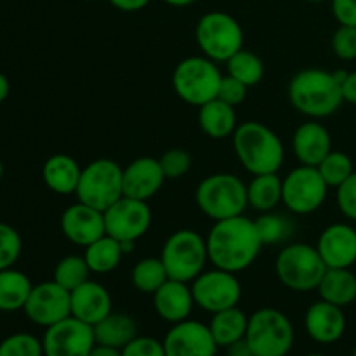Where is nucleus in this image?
I'll return each mask as SVG.
<instances>
[{
    "instance_id": "obj_8",
    "label": "nucleus",
    "mask_w": 356,
    "mask_h": 356,
    "mask_svg": "<svg viewBox=\"0 0 356 356\" xmlns=\"http://www.w3.org/2000/svg\"><path fill=\"white\" fill-rule=\"evenodd\" d=\"M275 271L282 284L294 292H312L318 289L327 264L318 249L308 243H291L280 250Z\"/></svg>"
},
{
    "instance_id": "obj_18",
    "label": "nucleus",
    "mask_w": 356,
    "mask_h": 356,
    "mask_svg": "<svg viewBox=\"0 0 356 356\" xmlns=\"http://www.w3.org/2000/svg\"><path fill=\"white\" fill-rule=\"evenodd\" d=\"M316 249L327 268H351L356 263V229L344 222L327 226Z\"/></svg>"
},
{
    "instance_id": "obj_2",
    "label": "nucleus",
    "mask_w": 356,
    "mask_h": 356,
    "mask_svg": "<svg viewBox=\"0 0 356 356\" xmlns=\"http://www.w3.org/2000/svg\"><path fill=\"white\" fill-rule=\"evenodd\" d=\"M289 99L299 113L309 118L330 117L344 101L336 73L320 68L296 73L289 83Z\"/></svg>"
},
{
    "instance_id": "obj_4",
    "label": "nucleus",
    "mask_w": 356,
    "mask_h": 356,
    "mask_svg": "<svg viewBox=\"0 0 356 356\" xmlns=\"http://www.w3.org/2000/svg\"><path fill=\"white\" fill-rule=\"evenodd\" d=\"M195 200L198 209L214 221L242 216L249 205L247 184L235 174H212L198 184Z\"/></svg>"
},
{
    "instance_id": "obj_25",
    "label": "nucleus",
    "mask_w": 356,
    "mask_h": 356,
    "mask_svg": "<svg viewBox=\"0 0 356 356\" xmlns=\"http://www.w3.org/2000/svg\"><path fill=\"white\" fill-rule=\"evenodd\" d=\"M198 124L204 134L212 139L229 138L238 127L235 108L218 97L198 108Z\"/></svg>"
},
{
    "instance_id": "obj_42",
    "label": "nucleus",
    "mask_w": 356,
    "mask_h": 356,
    "mask_svg": "<svg viewBox=\"0 0 356 356\" xmlns=\"http://www.w3.org/2000/svg\"><path fill=\"white\" fill-rule=\"evenodd\" d=\"M122 356H165L162 341L148 336H138L122 350Z\"/></svg>"
},
{
    "instance_id": "obj_53",
    "label": "nucleus",
    "mask_w": 356,
    "mask_h": 356,
    "mask_svg": "<svg viewBox=\"0 0 356 356\" xmlns=\"http://www.w3.org/2000/svg\"><path fill=\"white\" fill-rule=\"evenodd\" d=\"M308 356H327V355H322V353H312V355H308Z\"/></svg>"
},
{
    "instance_id": "obj_48",
    "label": "nucleus",
    "mask_w": 356,
    "mask_h": 356,
    "mask_svg": "<svg viewBox=\"0 0 356 356\" xmlns=\"http://www.w3.org/2000/svg\"><path fill=\"white\" fill-rule=\"evenodd\" d=\"M89 356H122V350H117V348L104 346V344L96 343Z\"/></svg>"
},
{
    "instance_id": "obj_20",
    "label": "nucleus",
    "mask_w": 356,
    "mask_h": 356,
    "mask_svg": "<svg viewBox=\"0 0 356 356\" xmlns=\"http://www.w3.org/2000/svg\"><path fill=\"white\" fill-rule=\"evenodd\" d=\"M305 327L315 343L332 344L343 337L346 330V316L343 308L320 299L313 302L305 315Z\"/></svg>"
},
{
    "instance_id": "obj_3",
    "label": "nucleus",
    "mask_w": 356,
    "mask_h": 356,
    "mask_svg": "<svg viewBox=\"0 0 356 356\" xmlns=\"http://www.w3.org/2000/svg\"><path fill=\"white\" fill-rule=\"evenodd\" d=\"M233 148L247 172L252 176L275 174L284 165V143L277 132L261 122H243L233 132Z\"/></svg>"
},
{
    "instance_id": "obj_37",
    "label": "nucleus",
    "mask_w": 356,
    "mask_h": 356,
    "mask_svg": "<svg viewBox=\"0 0 356 356\" xmlns=\"http://www.w3.org/2000/svg\"><path fill=\"white\" fill-rule=\"evenodd\" d=\"M0 356H44V346L28 332L10 334L0 343Z\"/></svg>"
},
{
    "instance_id": "obj_32",
    "label": "nucleus",
    "mask_w": 356,
    "mask_h": 356,
    "mask_svg": "<svg viewBox=\"0 0 356 356\" xmlns=\"http://www.w3.org/2000/svg\"><path fill=\"white\" fill-rule=\"evenodd\" d=\"M131 280L139 292L153 296L169 280V275L160 257H145L132 268Z\"/></svg>"
},
{
    "instance_id": "obj_19",
    "label": "nucleus",
    "mask_w": 356,
    "mask_h": 356,
    "mask_svg": "<svg viewBox=\"0 0 356 356\" xmlns=\"http://www.w3.org/2000/svg\"><path fill=\"white\" fill-rule=\"evenodd\" d=\"M165 183L159 159L139 156L124 169V197L148 202Z\"/></svg>"
},
{
    "instance_id": "obj_46",
    "label": "nucleus",
    "mask_w": 356,
    "mask_h": 356,
    "mask_svg": "<svg viewBox=\"0 0 356 356\" xmlns=\"http://www.w3.org/2000/svg\"><path fill=\"white\" fill-rule=\"evenodd\" d=\"M108 2L124 13H136V10L145 9L152 0H108Z\"/></svg>"
},
{
    "instance_id": "obj_44",
    "label": "nucleus",
    "mask_w": 356,
    "mask_h": 356,
    "mask_svg": "<svg viewBox=\"0 0 356 356\" xmlns=\"http://www.w3.org/2000/svg\"><path fill=\"white\" fill-rule=\"evenodd\" d=\"M332 13L339 24L356 26V0H332Z\"/></svg>"
},
{
    "instance_id": "obj_7",
    "label": "nucleus",
    "mask_w": 356,
    "mask_h": 356,
    "mask_svg": "<svg viewBox=\"0 0 356 356\" xmlns=\"http://www.w3.org/2000/svg\"><path fill=\"white\" fill-rule=\"evenodd\" d=\"M245 341L254 356H287L294 346V327L275 308H261L249 316Z\"/></svg>"
},
{
    "instance_id": "obj_30",
    "label": "nucleus",
    "mask_w": 356,
    "mask_h": 356,
    "mask_svg": "<svg viewBox=\"0 0 356 356\" xmlns=\"http://www.w3.org/2000/svg\"><path fill=\"white\" fill-rule=\"evenodd\" d=\"M124 256L125 252L122 243L110 235L101 236L99 240H96V242H92L90 245H87L86 252H83V257H86L90 271L97 275H104L113 271L115 268L120 264Z\"/></svg>"
},
{
    "instance_id": "obj_36",
    "label": "nucleus",
    "mask_w": 356,
    "mask_h": 356,
    "mask_svg": "<svg viewBox=\"0 0 356 356\" xmlns=\"http://www.w3.org/2000/svg\"><path fill=\"white\" fill-rule=\"evenodd\" d=\"M318 170L329 188L341 186L355 172L350 156L343 152H334V149L318 163Z\"/></svg>"
},
{
    "instance_id": "obj_23",
    "label": "nucleus",
    "mask_w": 356,
    "mask_h": 356,
    "mask_svg": "<svg viewBox=\"0 0 356 356\" xmlns=\"http://www.w3.org/2000/svg\"><path fill=\"white\" fill-rule=\"evenodd\" d=\"M292 149L301 165L318 167V163L332 152V139L320 122H305L292 136Z\"/></svg>"
},
{
    "instance_id": "obj_16",
    "label": "nucleus",
    "mask_w": 356,
    "mask_h": 356,
    "mask_svg": "<svg viewBox=\"0 0 356 356\" xmlns=\"http://www.w3.org/2000/svg\"><path fill=\"white\" fill-rule=\"evenodd\" d=\"M162 343L165 356H216L219 348L209 325L190 318L174 323Z\"/></svg>"
},
{
    "instance_id": "obj_27",
    "label": "nucleus",
    "mask_w": 356,
    "mask_h": 356,
    "mask_svg": "<svg viewBox=\"0 0 356 356\" xmlns=\"http://www.w3.org/2000/svg\"><path fill=\"white\" fill-rule=\"evenodd\" d=\"M316 291L320 299L344 308L356 299V277L350 268H327Z\"/></svg>"
},
{
    "instance_id": "obj_24",
    "label": "nucleus",
    "mask_w": 356,
    "mask_h": 356,
    "mask_svg": "<svg viewBox=\"0 0 356 356\" xmlns=\"http://www.w3.org/2000/svg\"><path fill=\"white\" fill-rule=\"evenodd\" d=\"M82 167L73 156L58 153L45 160L42 167V177L51 191L58 195H73L79 188Z\"/></svg>"
},
{
    "instance_id": "obj_38",
    "label": "nucleus",
    "mask_w": 356,
    "mask_h": 356,
    "mask_svg": "<svg viewBox=\"0 0 356 356\" xmlns=\"http://www.w3.org/2000/svg\"><path fill=\"white\" fill-rule=\"evenodd\" d=\"M23 250L21 235L13 226L0 222V271L13 268Z\"/></svg>"
},
{
    "instance_id": "obj_47",
    "label": "nucleus",
    "mask_w": 356,
    "mask_h": 356,
    "mask_svg": "<svg viewBox=\"0 0 356 356\" xmlns=\"http://www.w3.org/2000/svg\"><path fill=\"white\" fill-rule=\"evenodd\" d=\"M228 350V356H252V351H250L249 344H247L245 339L236 341L235 344L226 348Z\"/></svg>"
},
{
    "instance_id": "obj_15",
    "label": "nucleus",
    "mask_w": 356,
    "mask_h": 356,
    "mask_svg": "<svg viewBox=\"0 0 356 356\" xmlns=\"http://www.w3.org/2000/svg\"><path fill=\"white\" fill-rule=\"evenodd\" d=\"M94 344L92 325L80 322L75 316L47 327L42 337L44 356H89Z\"/></svg>"
},
{
    "instance_id": "obj_49",
    "label": "nucleus",
    "mask_w": 356,
    "mask_h": 356,
    "mask_svg": "<svg viewBox=\"0 0 356 356\" xmlns=\"http://www.w3.org/2000/svg\"><path fill=\"white\" fill-rule=\"evenodd\" d=\"M9 92H10L9 79H7V76L0 72V103H3V101L7 99Z\"/></svg>"
},
{
    "instance_id": "obj_6",
    "label": "nucleus",
    "mask_w": 356,
    "mask_h": 356,
    "mask_svg": "<svg viewBox=\"0 0 356 356\" xmlns=\"http://www.w3.org/2000/svg\"><path fill=\"white\" fill-rule=\"evenodd\" d=\"M222 73L216 61L207 56H191L174 68L172 87L184 103L200 108L218 97Z\"/></svg>"
},
{
    "instance_id": "obj_40",
    "label": "nucleus",
    "mask_w": 356,
    "mask_h": 356,
    "mask_svg": "<svg viewBox=\"0 0 356 356\" xmlns=\"http://www.w3.org/2000/svg\"><path fill=\"white\" fill-rule=\"evenodd\" d=\"M334 54L343 61H353L356 59V26L339 24L332 35Z\"/></svg>"
},
{
    "instance_id": "obj_55",
    "label": "nucleus",
    "mask_w": 356,
    "mask_h": 356,
    "mask_svg": "<svg viewBox=\"0 0 356 356\" xmlns=\"http://www.w3.org/2000/svg\"><path fill=\"white\" fill-rule=\"evenodd\" d=\"M252 356H254V355H252Z\"/></svg>"
},
{
    "instance_id": "obj_12",
    "label": "nucleus",
    "mask_w": 356,
    "mask_h": 356,
    "mask_svg": "<svg viewBox=\"0 0 356 356\" xmlns=\"http://www.w3.org/2000/svg\"><path fill=\"white\" fill-rule=\"evenodd\" d=\"M191 292H193L195 305L214 315L222 309L238 306L242 298V285L235 273L214 268L209 271L204 270L191 282Z\"/></svg>"
},
{
    "instance_id": "obj_28",
    "label": "nucleus",
    "mask_w": 356,
    "mask_h": 356,
    "mask_svg": "<svg viewBox=\"0 0 356 356\" xmlns=\"http://www.w3.org/2000/svg\"><path fill=\"white\" fill-rule=\"evenodd\" d=\"M247 327H249V316L238 306L214 313L209 323L212 337L219 348H228L236 341L245 339Z\"/></svg>"
},
{
    "instance_id": "obj_10",
    "label": "nucleus",
    "mask_w": 356,
    "mask_h": 356,
    "mask_svg": "<svg viewBox=\"0 0 356 356\" xmlns=\"http://www.w3.org/2000/svg\"><path fill=\"white\" fill-rule=\"evenodd\" d=\"M198 47L212 61H228L243 49V30L238 21L222 10H211L198 19L195 28Z\"/></svg>"
},
{
    "instance_id": "obj_45",
    "label": "nucleus",
    "mask_w": 356,
    "mask_h": 356,
    "mask_svg": "<svg viewBox=\"0 0 356 356\" xmlns=\"http://www.w3.org/2000/svg\"><path fill=\"white\" fill-rule=\"evenodd\" d=\"M341 90H343V99L348 103L356 104V72L348 73L346 79L341 83Z\"/></svg>"
},
{
    "instance_id": "obj_1",
    "label": "nucleus",
    "mask_w": 356,
    "mask_h": 356,
    "mask_svg": "<svg viewBox=\"0 0 356 356\" xmlns=\"http://www.w3.org/2000/svg\"><path fill=\"white\" fill-rule=\"evenodd\" d=\"M205 240L212 266L229 273L247 270L264 247L256 222L243 214L216 221Z\"/></svg>"
},
{
    "instance_id": "obj_39",
    "label": "nucleus",
    "mask_w": 356,
    "mask_h": 356,
    "mask_svg": "<svg viewBox=\"0 0 356 356\" xmlns=\"http://www.w3.org/2000/svg\"><path fill=\"white\" fill-rule=\"evenodd\" d=\"M165 179H179L190 170L191 155L183 148H170L159 159Z\"/></svg>"
},
{
    "instance_id": "obj_33",
    "label": "nucleus",
    "mask_w": 356,
    "mask_h": 356,
    "mask_svg": "<svg viewBox=\"0 0 356 356\" xmlns=\"http://www.w3.org/2000/svg\"><path fill=\"white\" fill-rule=\"evenodd\" d=\"M228 66V75L235 76L236 80L245 83L247 87H254L263 80L264 76V63L256 52L240 49L236 54L226 61Z\"/></svg>"
},
{
    "instance_id": "obj_5",
    "label": "nucleus",
    "mask_w": 356,
    "mask_h": 356,
    "mask_svg": "<svg viewBox=\"0 0 356 356\" xmlns=\"http://www.w3.org/2000/svg\"><path fill=\"white\" fill-rule=\"evenodd\" d=\"M160 259L169 278L190 284L205 270L207 240L195 229H177L163 243Z\"/></svg>"
},
{
    "instance_id": "obj_51",
    "label": "nucleus",
    "mask_w": 356,
    "mask_h": 356,
    "mask_svg": "<svg viewBox=\"0 0 356 356\" xmlns=\"http://www.w3.org/2000/svg\"><path fill=\"white\" fill-rule=\"evenodd\" d=\"M2 177H3V163L2 160H0V181H2Z\"/></svg>"
},
{
    "instance_id": "obj_54",
    "label": "nucleus",
    "mask_w": 356,
    "mask_h": 356,
    "mask_svg": "<svg viewBox=\"0 0 356 356\" xmlns=\"http://www.w3.org/2000/svg\"><path fill=\"white\" fill-rule=\"evenodd\" d=\"M351 356H356V348H355V351H353V355H351Z\"/></svg>"
},
{
    "instance_id": "obj_11",
    "label": "nucleus",
    "mask_w": 356,
    "mask_h": 356,
    "mask_svg": "<svg viewBox=\"0 0 356 356\" xmlns=\"http://www.w3.org/2000/svg\"><path fill=\"white\" fill-rule=\"evenodd\" d=\"M327 190L318 167L299 165L282 179V202L294 214H312L323 205Z\"/></svg>"
},
{
    "instance_id": "obj_31",
    "label": "nucleus",
    "mask_w": 356,
    "mask_h": 356,
    "mask_svg": "<svg viewBox=\"0 0 356 356\" xmlns=\"http://www.w3.org/2000/svg\"><path fill=\"white\" fill-rule=\"evenodd\" d=\"M247 198L250 207L256 211H275L282 202V179L278 177V172L254 176L247 184Z\"/></svg>"
},
{
    "instance_id": "obj_29",
    "label": "nucleus",
    "mask_w": 356,
    "mask_h": 356,
    "mask_svg": "<svg viewBox=\"0 0 356 356\" xmlns=\"http://www.w3.org/2000/svg\"><path fill=\"white\" fill-rule=\"evenodd\" d=\"M31 289L33 285L23 271L14 268L0 271V312L10 313L23 309Z\"/></svg>"
},
{
    "instance_id": "obj_52",
    "label": "nucleus",
    "mask_w": 356,
    "mask_h": 356,
    "mask_svg": "<svg viewBox=\"0 0 356 356\" xmlns=\"http://www.w3.org/2000/svg\"><path fill=\"white\" fill-rule=\"evenodd\" d=\"M306 2H315V3H318V2H325V0H306Z\"/></svg>"
},
{
    "instance_id": "obj_13",
    "label": "nucleus",
    "mask_w": 356,
    "mask_h": 356,
    "mask_svg": "<svg viewBox=\"0 0 356 356\" xmlns=\"http://www.w3.org/2000/svg\"><path fill=\"white\" fill-rule=\"evenodd\" d=\"M152 209L148 202L122 197L104 211L106 235L120 243H134L148 233L152 226Z\"/></svg>"
},
{
    "instance_id": "obj_22",
    "label": "nucleus",
    "mask_w": 356,
    "mask_h": 356,
    "mask_svg": "<svg viewBox=\"0 0 356 356\" xmlns=\"http://www.w3.org/2000/svg\"><path fill=\"white\" fill-rule=\"evenodd\" d=\"M153 306H155V312L160 318L174 325V323L190 318L191 309L195 306L193 292L186 282L169 278L153 294Z\"/></svg>"
},
{
    "instance_id": "obj_17",
    "label": "nucleus",
    "mask_w": 356,
    "mask_h": 356,
    "mask_svg": "<svg viewBox=\"0 0 356 356\" xmlns=\"http://www.w3.org/2000/svg\"><path fill=\"white\" fill-rule=\"evenodd\" d=\"M61 232L65 238L75 245H90L101 236L106 235L104 212L82 204V202L70 205L61 216Z\"/></svg>"
},
{
    "instance_id": "obj_34",
    "label": "nucleus",
    "mask_w": 356,
    "mask_h": 356,
    "mask_svg": "<svg viewBox=\"0 0 356 356\" xmlns=\"http://www.w3.org/2000/svg\"><path fill=\"white\" fill-rule=\"evenodd\" d=\"M90 268L87 264L86 257L76 256V254H70V256L63 257L54 268V278L52 280L65 287L66 291L72 292L79 285L86 284L90 277Z\"/></svg>"
},
{
    "instance_id": "obj_35",
    "label": "nucleus",
    "mask_w": 356,
    "mask_h": 356,
    "mask_svg": "<svg viewBox=\"0 0 356 356\" xmlns=\"http://www.w3.org/2000/svg\"><path fill=\"white\" fill-rule=\"evenodd\" d=\"M254 222H256V229L259 233L263 245H275V243L285 242L292 233L291 221L285 216L277 214L275 211L261 212V216Z\"/></svg>"
},
{
    "instance_id": "obj_9",
    "label": "nucleus",
    "mask_w": 356,
    "mask_h": 356,
    "mask_svg": "<svg viewBox=\"0 0 356 356\" xmlns=\"http://www.w3.org/2000/svg\"><path fill=\"white\" fill-rule=\"evenodd\" d=\"M75 195L82 204L104 212L124 197V169L110 159L87 163L80 174Z\"/></svg>"
},
{
    "instance_id": "obj_14",
    "label": "nucleus",
    "mask_w": 356,
    "mask_h": 356,
    "mask_svg": "<svg viewBox=\"0 0 356 356\" xmlns=\"http://www.w3.org/2000/svg\"><path fill=\"white\" fill-rule=\"evenodd\" d=\"M23 312L30 322L47 329L72 316V296L54 280L42 282L33 285Z\"/></svg>"
},
{
    "instance_id": "obj_21",
    "label": "nucleus",
    "mask_w": 356,
    "mask_h": 356,
    "mask_svg": "<svg viewBox=\"0 0 356 356\" xmlns=\"http://www.w3.org/2000/svg\"><path fill=\"white\" fill-rule=\"evenodd\" d=\"M70 296H72V316L92 327L113 312L110 292L97 282L87 280L86 284L73 289Z\"/></svg>"
},
{
    "instance_id": "obj_50",
    "label": "nucleus",
    "mask_w": 356,
    "mask_h": 356,
    "mask_svg": "<svg viewBox=\"0 0 356 356\" xmlns=\"http://www.w3.org/2000/svg\"><path fill=\"white\" fill-rule=\"evenodd\" d=\"M165 3H169V6L172 7H188L191 6V3H195L197 0H163Z\"/></svg>"
},
{
    "instance_id": "obj_26",
    "label": "nucleus",
    "mask_w": 356,
    "mask_h": 356,
    "mask_svg": "<svg viewBox=\"0 0 356 356\" xmlns=\"http://www.w3.org/2000/svg\"><path fill=\"white\" fill-rule=\"evenodd\" d=\"M92 329L97 344L117 348V350H124L132 339L138 337V323L125 313L111 312Z\"/></svg>"
},
{
    "instance_id": "obj_43",
    "label": "nucleus",
    "mask_w": 356,
    "mask_h": 356,
    "mask_svg": "<svg viewBox=\"0 0 356 356\" xmlns=\"http://www.w3.org/2000/svg\"><path fill=\"white\" fill-rule=\"evenodd\" d=\"M337 205L343 216L356 221V172L337 186Z\"/></svg>"
},
{
    "instance_id": "obj_41",
    "label": "nucleus",
    "mask_w": 356,
    "mask_h": 356,
    "mask_svg": "<svg viewBox=\"0 0 356 356\" xmlns=\"http://www.w3.org/2000/svg\"><path fill=\"white\" fill-rule=\"evenodd\" d=\"M247 90L249 87L243 82L236 80L232 75H222L221 86H219L218 99H221L222 103L229 104V106H238L240 103H243L247 97Z\"/></svg>"
}]
</instances>
